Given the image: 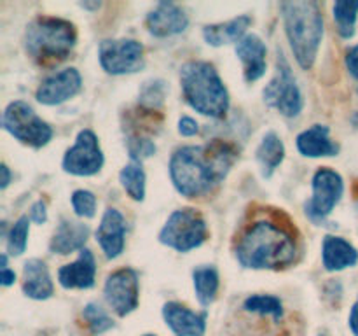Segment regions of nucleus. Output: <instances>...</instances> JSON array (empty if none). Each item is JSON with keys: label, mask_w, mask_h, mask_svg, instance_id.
<instances>
[{"label": "nucleus", "mask_w": 358, "mask_h": 336, "mask_svg": "<svg viewBox=\"0 0 358 336\" xmlns=\"http://www.w3.org/2000/svg\"><path fill=\"white\" fill-rule=\"evenodd\" d=\"M322 261L327 272H339L358 262V251L341 237H325L322 245Z\"/></svg>", "instance_id": "412c9836"}, {"label": "nucleus", "mask_w": 358, "mask_h": 336, "mask_svg": "<svg viewBox=\"0 0 358 336\" xmlns=\"http://www.w3.org/2000/svg\"><path fill=\"white\" fill-rule=\"evenodd\" d=\"M243 307L252 314L273 315L276 321H280V317L283 315L282 301L275 296H250L245 300Z\"/></svg>", "instance_id": "c85d7f7f"}, {"label": "nucleus", "mask_w": 358, "mask_h": 336, "mask_svg": "<svg viewBox=\"0 0 358 336\" xmlns=\"http://www.w3.org/2000/svg\"><path fill=\"white\" fill-rule=\"evenodd\" d=\"M163 317L168 328L177 336H203L206 329V315L196 314L180 303L170 301L163 307Z\"/></svg>", "instance_id": "dca6fc26"}, {"label": "nucleus", "mask_w": 358, "mask_h": 336, "mask_svg": "<svg viewBox=\"0 0 358 336\" xmlns=\"http://www.w3.org/2000/svg\"><path fill=\"white\" fill-rule=\"evenodd\" d=\"M80 86H83L80 74L76 69H65L45 77L37 88L35 98L44 105H58L76 97L80 91Z\"/></svg>", "instance_id": "ddd939ff"}, {"label": "nucleus", "mask_w": 358, "mask_h": 336, "mask_svg": "<svg viewBox=\"0 0 358 336\" xmlns=\"http://www.w3.org/2000/svg\"><path fill=\"white\" fill-rule=\"evenodd\" d=\"M101 4L100 2H80V7H84V9H91V10H94V9H98V7H100Z\"/></svg>", "instance_id": "ea45409f"}, {"label": "nucleus", "mask_w": 358, "mask_h": 336, "mask_svg": "<svg viewBox=\"0 0 358 336\" xmlns=\"http://www.w3.org/2000/svg\"><path fill=\"white\" fill-rule=\"evenodd\" d=\"M206 240V223L194 209L175 210L159 233L161 244L178 252H189Z\"/></svg>", "instance_id": "0eeeda50"}, {"label": "nucleus", "mask_w": 358, "mask_h": 336, "mask_svg": "<svg viewBox=\"0 0 358 336\" xmlns=\"http://www.w3.org/2000/svg\"><path fill=\"white\" fill-rule=\"evenodd\" d=\"M264 102L287 118H296L303 111V94L296 83L292 70L285 56L280 52L276 59V76L269 80L262 91Z\"/></svg>", "instance_id": "6e6552de"}, {"label": "nucleus", "mask_w": 358, "mask_h": 336, "mask_svg": "<svg viewBox=\"0 0 358 336\" xmlns=\"http://www.w3.org/2000/svg\"><path fill=\"white\" fill-rule=\"evenodd\" d=\"M147 336H152V335H147Z\"/></svg>", "instance_id": "a19ab883"}, {"label": "nucleus", "mask_w": 358, "mask_h": 336, "mask_svg": "<svg viewBox=\"0 0 358 336\" xmlns=\"http://www.w3.org/2000/svg\"><path fill=\"white\" fill-rule=\"evenodd\" d=\"M72 206L79 217H93L96 212V198L91 191L77 189L72 195Z\"/></svg>", "instance_id": "473e14b6"}, {"label": "nucleus", "mask_w": 358, "mask_h": 336, "mask_svg": "<svg viewBox=\"0 0 358 336\" xmlns=\"http://www.w3.org/2000/svg\"><path fill=\"white\" fill-rule=\"evenodd\" d=\"M14 280H16V273L10 272L9 268L0 270V284H2V286H13Z\"/></svg>", "instance_id": "4c0bfd02"}, {"label": "nucleus", "mask_w": 358, "mask_h": 336, "mask_svg": "<svg viewBox=\"0 0 358 336\" xmlns=\"http://www.w3.org/2000/svg\"><path fill=\"white\" fill-rule=\"evenodd\" d=\"M345 191V182L338 172L320 168L313 177V196L306 203V214L313 220H324L334 210Z\"/></svg>", "instance_id": "9d476101"}, {"label": "nucleus", "mask_w": 358, "mask_h": 336, "mask_svg": "<svg viewBox=\"0 0 358 336\" xmlns=\"http://www.w3.org/2000/svg\"><path fill=\"white\" fill-rule=\"evenodd\" d=\"M297 149L303 156L322 158L338 154V146L329 136V128L324 125H315L297 135Z\"/></svg>", "instance_id": "4be33fe9"}, {"label": "nucleus", "mask_w": 358, "mask_h": 336, "mask_svg": "<svg viewBox=\"0 0 358 336\" xmlns=\"http://www.w3.org/2000/svg\"><path fill=\"white\" fill-rule=\"evenodd\" d=\"M187 24V14L171 2H159L147 16V28L154 37H171L182 34Z\"/></svg>", "instance_id": "4468645a"}, {"label": "nucleus", "mask_w": 358, "mask_h": 336, "mask_svg": "<svg viewBox=\"0 0 358 336\" xmlns=\"http://www.w3.org/2000/svg\"><path fill=\"white\" fill-rule=\"evenodd\" d=\"M105 300L108 307L119 315L131 314L138 307V275L131 268H121L110 273L105 280Z\"/></svg>", "instance_id": "f8f14e48"}, {"label": "nucleus", "mask_w": 358, "mask_h": 336, "mask_svg": "<svg viewBox=\"0 0 358 336\" xmlns=\"http://www.w3.org/2000/svg\"><path fill=\"white\" fill-rule=\"evenodd\" d=\"M346 69L358 80V46H353L348 52H346Z\"/></svg>", "instance_id": "c9c22d12"}, {"label": "nucleus", "mask_w": 358, "mask_h": 336, "mask_svg": "<svg viewBox=\"0 0 358 336\" xmlns=\"http://www.w3.org/2000/svg\"><path fill=\"white\" fill-rule=\"evenodd\" d=\"M2 126L14 139L35 149L44 147L52 136L51 126L42 121V118H38L37 112L27 102L21 100L10 102L7 105L2 114Z\"/></svg>", "instance_id": "423d86ee"}, {"label": "nucleus", "mask_w": 358, "mask_h": 336, "mask_svg": "<svg viewBox=\"0 0 358 336\" xmlns=\"http://www.w3.org/2000/svg\"><path fill=\"white\" fill-rule=\"evenodd\" d=\"M350 329L355 336H358V300L355 301V304L352 307V312H350Z\"/></svg>", "instance_id": "e433bc0d"}, {"label": "nucleus", "mask_w": 358, "mask_h": 336, "mask_svg": "<svg viewBox=\"0 0 358 336\" xmlns=\"http://www.w3.org/2000/svg\"><path fill=\"white\" fill-rule=\"evenodd\" d=\"M126 144H128V153H129V158H131V161H138V163H142L145 158L152 156V154L156 153V144H154L150 139H145V136L142 135H129L128 140H126Z\"/></svg>", "instance_id": "2f4dec72"}, {"label": "nucleus", "mask_w": 358, "mask_h": 336, "mask_svg": "<svg viewBox=\"0 0 358 336\" xmlns=\"http://www.w3.org/2000/svg\"><path fill=\"white\" fill-rule=\"evenodd\" d=\"M238 58L245 65V79L248 83L261 79L266 74V46L261 37L248 34L236 44Z\"/></svg>", "instance_id": "6ab92c4d"}, {"label": "nucleus", "mask_w": 358, "mask_h": 336, "mask_svg": "<svg viewBox=\"0 0 358 336\" xmlns=\"http://www.w3.org/2000/svg\"><path fill=\"white\" fill-rule=\"evenodd\" d=\"M234 158L233 147L224 142L180 147L170 160L171 182L182 196H203L224 181Z\"/></svg>", "instance_id": "f257e3e1"}, {"label": "nucleus", "mask_w": 358, "mask_h": 336, "mask_svg": "<svg viewBox=\"0 0 358 336\" xmlns=\"http://www.w3.org/2000/svg\"><path fill=\"white\" fill-rule=\"evenodd\" d=\"M103 167V153L96 135L91 130H83L77 135L76 144L63 156V170L72 175H94Z\"/></svg>", "instance_id": "9b49d317"}, {"label": "nucleus", "mask_w": 358, "mask_h": 336, "mask_svg": "<svg viewBox=\"0 0 358 336\" xmlns=\"http://www.w3.org/2000/svg\"><path fill=\"white\" fill-rule=\"evenodd\" d=\"M30 219L37 224H42L48 220V210H45V203L42 202V200H38V202H35L34 205H31Z\"/></svg>", "instance_id": "72a5a7b5"}, {"label": "nucleus", "mask_w": 358, "mask_h": 336, "mask_svg": "<svg viewBox=\"0 0 358 336\" xmlns=\"http://www.w3.org/2000/svg\"><path fill=\"white\" fill-rule=\"evenodd\" d=\"M0 172H2V181H0V188L6 189L7 186H9V182H10V170H9V167H7L6 163H2V167H0Z\"/></svg>", "instance_id": "58836bf2"}, {"label": "nucleus", "mask_w": 358, "mask_h": 336, "mask_svg": "<svg viewBox=\"0 0 358 336\" xmlns=\"http://www.w3.org/2000/svg\"><path fill=\"white\" fill-rule=\"evenodd\" d=\"M87 237H90V226L87 224L72 219H62V223L58 224V227L52 233L49 248L55 254L62 255L76 251L80 252L84 248V244L87 241Z\"/></svg>", "instance_id": "a211bd4d"}, {"label": "nucleus", "mask_w": 358, "mask_h": 336, "mask_svg": "<svg viewBox=\"0 0 358 336\" xmlns=\"http://www.w3.org/2000/svg\"><path fill=\"white\" fill-rule=\"evenodd\" d=\"M338 31L343 38H352L355 35L358 0H339L332 7Z\"/></svg>", "instance_id": "bb28decb"}, {"label": "nucleus", "mask_w": 358, "mask_h": 336, "mask_svg": "<svg viewBox=\"0 0 358 336\" xmlns=\"http://www.w3.org/2000/svg\"><path fill=\"white\" fill-rule=\"evenodd\" d=\"M23 293L31 300H48L55 293L51 275L41 259H28L23 266Z\"/></svg>", "instance_id": "aec40b11"}, {"label": "nucleus", "mask_w": 358, "mask_h": 336, "mask_svg": "<svg viewBox=\"0 0 358 336\" xmlns=\"http://www.w3.org/2000/svg\"><path fill=\"white\" fill-rule=\"evenodd\" d=\"M77 41L76 28L62 18H35L24 31V48L37 62H59L70 55Z\"/></svg>", "instance_id": "39448f33"}, {"label": "nucleus", "mask_w": 358, "mask_h": 336, "mask_svg": "<svg viewBox=\"0 0 358 336\" xmlns=\"http://www.w3.org/2000/svg\"><path fill=\"white\" fill-rule=\"evenodd\" d=\"M198 122L194 121L192 118H180V121H178V132H180V135L184 136H192L198 133Z\"/></svg>", "instance_id": "f704fd0d"}, {"label": "nucleus", "mask_w": 358, "mask_h": 336, "mask_svg": "<svg viewBox=\"0 0 358 336\" xmlns=\"http://www.w3.org/2000/svg\"><path fill=\"white\" fill-rule=\"evenodd\" d=\"M180 86L185 102L199 114L222 118L229 108V93L215 66L210 63H184L180 69Z\"/></svg>", "instance_id": "20e7f679"}, {"label": "nucleus", "mask_w": 358, "mask_h": 336, "mask_svg": "<svg viewBox=\"0 0 358 336\" xmlns=\"http://www.w3.org/2000/svg\"><path fill=\"white\" fill-rule=\"evenodd\" d=\"M83 317L93 335H101V332L114 328V321L105 314V310L98 303H87L83 310Z\"/></svg>", "instance_id": "c756f323"}, {"label": "nucleus", "mask_w": 358, "mask_h": 336, "mask_svg": "<svg viewBox=\"0 0 358 336\" xmlns=\"http://www.w3.org/2000/svg\"><path fill=\"white\" fill-rule=\"evenodd\" d=\"M119 181L135 202H142L145 198V172H143L142 163L131 161L126 164L119 174Z\"/></svg>", "instance_id": "a878e982"}, {"label": "nucleus", "mask_w": 358, "mask_h": 336, "mask_svg": "<svg viewBox=\"0 0 358 336\" xmlns=\"http://www.w3.org/2000/svg\"><path fill=\"white\" fill-rule=\"evenodd\" d=\"M96 262L90 248H83L79 258L59 268L58 280L65 289H90L94 284Z\"/></svg>", "instance_id": "f3484780"}, {"label": "nucleus", "mask_w": 358, "mask_h": 336, "mask_svg": "<svg viewBox=\"0 0 358 336\" xmlns=\"http://www.w3.org/2000/svg\"><path fill=\"white\" fill-rule=\"evenodd\" d=\"M164 83L163 80H147L140 91V104L145 108H159L164 100Z\"/></svg>", "instance_id": "7c9ffc66"}, {"label": "nucleus", "mask_w": 358, "mask_h": 336, "mask_svg": "<svg viewBox=\"0 0 358 336\" xmlns=\"http://www.w3.org/2000/svg\"><path fill=\"white\" fill-rule=\"evenodd\" d=\"M196 298L203 307H210L215 301L219 290V273L213 266H199L192 272Z\"/></svg>", "instance_id": "393cba45"}, {"label": "nucleus", "mask_w": 358, "mask_h": 336, "mask_svg": "<svg viewBox=\"0 0 358 336\" xmlns=\"http://www.w3.org/2000/svg\"><path fill=\"white\" fill-rule=\"evenodd\" d=\"M250 23L252 20L248 16H238L226 21V23L206 24L203 28V37L210 46H215V48L229 44V42H236L238 44L245 37V31L250 27Z\"/></svg>", "instance_id": "5701e85b"}, {"label": "nucleus", "mask_w": 358, "mask_h": 336, "mask_svg": "<svg viewBox=\"0 0 358 336\" xmlns=\"http://www.w3.org/2000/svg\"><path fill=\"white\" fill-rule=\"evenodd\" d=\"M28 233H30V219H28V216H21L7 233V252L10 255L23 254L24 248H27Z\"/></svg>", "instance_id": "cd10ccee"}, {"label": "nucleus", "mask_w": 358, "mask_h": 336, "mask_svg": "<svg viewBox=\"0 0 358 336\" xmlns=\"http://www.w3.org/2000/svg\"><path fill=\"white\" fill-rule=\"evenodd\" d=\"M126 220L115 209H107L96 230V240L108 259L117 258L124 248Z\"/></svg>", "instance_id": "2eb2a0df"}, {"label": "nucleus", "mask_w": 358, "mask_h": 336, "mask_svg": "<svg viewBox=\"0 0 358 336\" xmlns=\"http://www.w3.org/2000/svg\"><path fill=\"white\" fill-rule=\"evenodd\" d=\"M283 158H285V147H283L282 139L275 132L266 133L261 146L257 147V161L262 167V175L271 177V174L282 163Z\"/></svg>", "instance_id": "b1692460"}, {"label": "nucleus", "mask_w": 358, "mask_h": 336, "mask_svg": "<svg viewBox=\"0 0 358 336\" xmlns=\"http://www.w3.org/2000/svg\"><path fill=\"white\" fill-rule=\"evenodd\" d=\"M296 240L283 226L269 220L250 224L236 245L241 266L252 270H280L296 259Z\"/></svg>", "instance_id": "f03ea898"}, {"label": "nucleus", "mask_w": 358, "mask_h": 336, "mask_svg": "<svg viewBox=\"0 0 358 336\" xmlns=\"http://www.w3.org/2000/svg\"><path fill=\"white\" fill-rule=\"evenodd\" d=\"M280 7L287 37L297 63L301 69H311L324 37V16L320 7L311 0H290Z\"/></svg>", "instance_id": "7ed1b4c3"}, {"label": "nucleus", "mask_w": 358, "mask_h": 336, "mask_svg": "<svg viewBox=\"0 0 358 336\" xmlns=\"http://www.w3.org/2000/svg\"><path fill=\"white\" fill-rule=\"evenodd\" d=\"M101 69L112 76L133 74L143 66V48L133 38L101 41L98 48Z\"/></svg>", "instance_id": "1a4fd4ad"}]
</instances>
